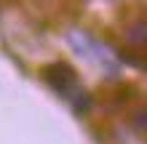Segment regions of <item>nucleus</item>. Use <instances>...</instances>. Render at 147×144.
Masks as SVG:
<instances>
[{
  "label": "nucleus",
  "instance_id": "1",
  "mask_svg": "<svg viewBox=\"0 0 147 144\" xmlns=\"http://www.w3.org/2000/svg\"><path fill=\"white\" fill-rule=\"evenodd\" d=\"M40 78L43 83L54 91L59 99H64L70 109L78 115V117H86L94 107V99L91 94L80 86V78H78L75 67L70 62H48L40 67Z\"/></svg>",
  "mask_w": 147,
  "mask_h": 144
},
{
  "label": "nucleus",
  "instance_id": "2",
  "mask_svg": "<svg viewBox=\"0 0 147 144\" xmlns=\"http://www.w3.org/2000/svg\"><path fill=\"white\" fill-rule=\"evenodd\" d=\"M123 40L131 51H147V19H136L134 24H128Z\"/></svg>",
  "mask_w": 147,
  "mask_h": 144
},
{
  "label": "nucleus",
  "instance_id": "3",
  "mask_svg": "<svg viewBox=\"0 0 147 144\" xmlns=\"http://www.w3.org/2000/svg\"><path fill=\"white\" fill-rule=\"evenodd\" d=\"M128 125L139 133V136H147V107H139L128 115Z\"/></svg>",
  "mask_w": 147,
  "mask_h": 144
}]
</instances>
